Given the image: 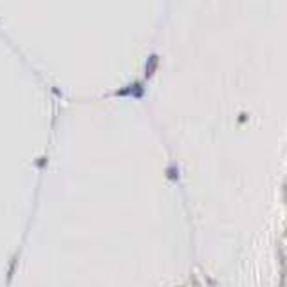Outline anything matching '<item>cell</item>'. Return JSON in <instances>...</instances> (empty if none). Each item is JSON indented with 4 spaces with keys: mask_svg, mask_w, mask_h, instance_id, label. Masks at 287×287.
<instances>
[{
    "mask_svg": "<svg viewBox=\"0 0 287 287\" xmlns=\"http://www.w3.org/2000/svg\"><path fill=\"white\" fill-rule=\"evenodd\" d=\"M155 62H157V58H155V56H152V58H150V62H148V67H146V71H148L146 74H152V69H154Z\"/></svg>",
    "mask_w": 287,
    "mask_h": 287,
    "instance_id": "1",
    "label": "cell"
}]
</instances>
